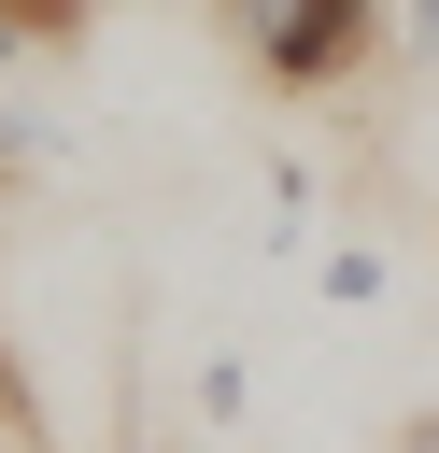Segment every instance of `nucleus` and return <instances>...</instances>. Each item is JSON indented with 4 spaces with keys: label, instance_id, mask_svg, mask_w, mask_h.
<instances>
[{
    "label": "nucleus",
    "instance_id": "1",
    "mask_svg": "<svg viewBox=\"0 0 439 453\" xmlns=\"http://www.w3.org/2000/svg\"><path fill=\"white\" fill-rule=\"evenodd\" d=\"M212 14H227V42L255 57L269 99H340V85H368L382 42H397V0H212Z\"/></svg>",
    "mask_w": 439,
    "mask_h": 453
},
{
    "label": "nucleus",
    "instance_id": "2",
    "mask_svg": "<svg viewBox=\"0 0 439 453\" xmlns=\"http://www.w3.org/2000/svg\"><path fill=\"white\" fill-rule=\"evenodd\" d=\"M85 28H99V0H0V71L14 57H71Z\"/></svg>",
    "mask_w": 439,
    "mask_h": 453
},
{
    "label": "nucleus",
    "instance_id": "3",
    "mask_svg": "<svg viewBox=\"0 0 439 453\" xmlns=\"http://www.w3.org/2000/svg\"><path fill=\"white\" fill-rule=\"evenodd\" d=\"M312 283H326L340 311H368V297H382V241H326V269H312Z\"/></svg>",
    "mask_w": 439,
    "mask_h": 453
},
{
    "label": "nucleus",
    "instance_id": "4",
    "mask_svg": "<svg viewBox=\"0 0 439 453\" xmlns=\"http://www.w3.org/2000/svg\"><path fill=\"white\" fill-rule=\"evenodd\" d=\"M0 453H57V425H42V396H28L14 354H0Z\"/></svg>",
    "mask_w": 439,
    "mask_h": 453
},
{
    "label": "nucleus",
    "instance_id": "5",
    "mask_svg": "<svg viewBox=\"0 0 439 453\" xmlns=\"http://www.w3.org/2000/svg\"><path fill=\"white\" fill-rule=\"evenodd\" d=\"M42 142H57V127H42V113H14V99H0V170H28V156H42Z\"/></svg>",
    "mask_w": 439,
    "mask_h": 453
},
{
    "label": "nucleus",
    "instance_id": "6",
    "mask_svg": "<svg viewBox=\"0 0 439 453\" xmlns=\"http://www.w3.org/2000/svg\"><path fill=\"white\" fill-rule=\"evenodd\" d=\"M397 42H411V57H439V0H397Z\"/></svg>",
    "mask_w": 439,
    "mask_h": 453
},
{
    "label": "nucleus",
    "instance_id": "7",
    "mask_svg": "<svg viewBox=\"0 0 439 453\" xmlns=\"http://www.w3.org/2000/svg\"><path fill=\"white\" fill-rule=\"evenodd\" d=\"M397 453H439V411H411V425H397Z\"/></svg>",
    "mask_w": 439,
    "mask_h": 453
}]
</instances>
